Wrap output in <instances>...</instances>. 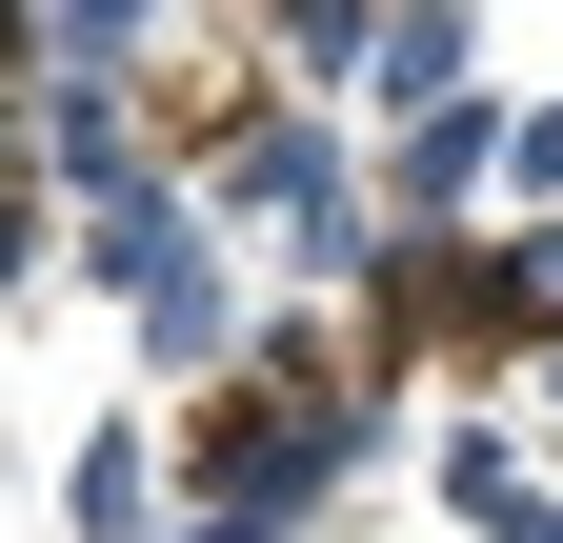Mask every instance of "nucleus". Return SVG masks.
Segmentation results:
<instances>
[{
  "label": "nucleus",
  "mask_w": 563,
  "mask_h": 543,
  "mask_svg": "<svg viewBox=\"0 0 563 543\" xmlns=\"http://www.w3.org/2000/svg\"><path fill=\"white\" fill-rule=\"evenodd\" d=\"M181 181H201V222H222V242H282V262H302V282H342V302H363L383 242H402L383 181H363V121H322V101H242Z\"/></svg>",
  "instance_id": "1"
},
{
  "label": "nucleus",
  "mask_w": 563,
  "mask_h": 543,
  "mask_svg": "<svg viewBox=\"0 0 563 543\" xmlns=\"http://www.w3.org/2000/svg\"><path fill=\"white\" fill-rule=\"evenodd\" d=\"M181 443L162 423H81V463H60V523H81V543H181Z\"/></svg>",
  "instance_id": "2"
},
{
  "label": "nucleus",
  "mask_w": 563,
  "mask_h": 543,
  "mask_svg": "<svg viewBox=\"0 0 563 543\" xmlns=\"http://www.w3.org/2000/svg\"><path fill=\"white\" fill-rule=\"evenodd\" d=\"M463 322H483V343H543V363H563V222L463 242Z\"/></svg>",
  "instance_id": "3"
},
{
  "label": "nucleus",
  "mask_w": 563,
  "mask_h": 543,
  "mask_svg": "<svg viewBox=\"0 0 563 543\" xmlns=\"http://www.w3.org/2000/svg\"><path fill=\"white\" fill-rule=\"evenodd\" d=\"M422 101H483V21H463V0L383 21V81H363V121H422Z\"/></svg>",
  "instance_id": "4"
},
{
  "label": "nucleus",
  "mask_w": 563,
  "mask_h": 543,
  "mask_svg": "<svg viewBox=\"0 0 563 543\" xmlns=\"http://www.w3.org/2000/svg\"><path fill=\"white\" fill-rule=\"evenodd\" d=\"M262 60H282V81H383V21H363V0H282Z\"/></svg>",
  "instance_id": "5"
},
{
  "label": "nucleus",
  "mask_w": 563,
  "mask_h": 543,
  "mask_svg": "<svg viewBox=\"0 0 563 543\" xmlns=\"http://www.w3.org/2000/svg\"><path fill=\"white\" fill-rule=\"evenodd\" d=\"M504 201H523V222H563V101H504Z\"/></svg>",
  "instance_id": "6"
},
{
  "label": "nucleus",
  "mask_w": 563,
  "mask_h": 543,
  "mask_svg": "<svg viewBox=\"0 0 563 543\" xmlns=\"http://www.w3.org/2000/svg\"><path fill=\"white\" fill-rule=\"evenodd\" d=\"M483 543H563V484H523V503H504V523H483Z\"/></svg>",
  "instance_id": "7"
},
{
  "label": "nucleus",
  "mask_w": 563,
  "mask_h": 543,
  "mask_svg": "<svg viewBox=\"0 0 563 543\" xmlns=\"http://www.w3.org/2000/svg\"><path fill=\"white\" fill-rule=\"evenodd\" d=\"M543 443H563V363H543Z\"/></svg>",
  "instance_id": "8"
}]
</instances>
